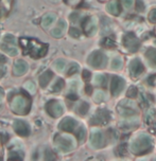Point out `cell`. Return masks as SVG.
<instances>
[{
    "label": "cell",
    "mask_w": 156,
    "mask_h": 161,
    "mask_svg": "<svg viewBox=\"0 0 156 161\" xmlns=\"http://www.w3.org/2000/svg\"><path fill=\"white\" fill-rule=\"evenodd\" d=\"M20 44L22 45L24 49V52L29 53L33 57H41L44 56L47 52V46L37 43L36 40H31V39L21 38Z\"/></svg>",
    "instance_id": "1"
},
{
    "label": "cell",
    "mask_w": 156,
    "mask_h": 161,
    "mask_svg": "<svg viewBox=\"0 0 156 161\" xmlns=\"http://www.w3.org/2000/svg\"><path fill=\"white\" fill-rule=\"evenodd\" d=\"M1 49L10 55H15L17 53V50H16L15 47V39H14V37L12 35H7L5 37V40H3L2 45H1Z\"/></svg>",
    "instance_id": "2"
},
{
    "label": "cell",
    "mask_w": 156,
    "mask_h": 161,
    "mask_svg": "<svg viewBox=\"0 0 156 161\" xmlns=\"http://www.w3.org/2000/svg\"><path fill=\"white\" fill-rule=\"evenodd\" d=\"M150 146H151V140L147 137H143V139L137 140L132 144V150L133 152L138 153L141 150H147V148Z\"/></svg>",
    "instance_id": "3"
},
{
    "label": "cell",
    "mask_w": 156,
    "mask_h": 161,
    "mask_svg": "<svg viewBox=\"0 0 156 161\" xmlns=\"http://www.w3.org/2000/svg\"><path fill=\"white\" fill-rule=\"evenodd\" d=\"M47 110L52 117H59L63 112V108L61 107V105L55 101H51L47 104Z\"/></svg>",
    "instance_id": "4"
},
{
    "label": "cell",
    "mask_w": 156,
    "mask_h": 161,
    "mask_svg": "<svg viewBox=\"0 0 156 161\" xmlns=\"http://www.w3.org/2000/svg\"><path fill=\"white\" fill-rule=\"evenodd\" d=\"M123 86H124L123 80L118 77V76H114L113 80H112V92H113L114 96H117L121 91Z\"/></svg>",
    "instance_id": "5"
},
{
    "label": "cell",
    "mask_w": 156,
    "mask_h": 161,
    "mask_svg": "<svg viewBox=\"0 0 156 161\" xmlns=\"http://www.w3.org/2000/svg\"><path fill=\"white\" fill-rule=\"evenodd\" d=\"M57 145L62 150H69L72 147V141L69 138L59 137V139H57Z\"/></svg>",
    "instance_id": "6"
},
{
    "label": "cell",
    "mask_w": 156,
    "mask_h": 161,
    "mask_svg": "<svg viewBox=\"0 0 156 161\" xmlns=\"http://www.w3.org/2000/svg\"><path fill=\"white\" fill-rule=\"evenodd\" d=\"M90 64L95 67H101L103 64H105V56L102 53L96 52L95 54H93V56L89 59Z\"/></svg>",
    "instance_id": "7"
},
{
    "label": "cell",
    "mask_w": 156,
    "mask_h": 161,
    "mask_svg": "<svg viewBox=\"0 0 156 161\" xmlns=\"http://www.w3.org/2000/svg\"><path fill=\"white\" fill-rule=\"evenodd\" d=\"M104 143V139H103V134L101 131H95L91 135V144H93L95 147H100L102 146Z\"/></svg>",
    "instance_id": "8"
},
{
    "label": "cell",
    "mask_w": 156,
    "mask_h": 161,
    "mask_svg": "<svg viewBox=\"0 0 156 161\" xmlns=\"http://www.w3.org/2000/svg\"><path fill=\"white\" fill-rule=\"evenodd\" d=\"M14 128H15V131H17L19 135H21V136L29 135L28 125H27L24 122H22V121H16L15 125H14Z\"/></svg>",
    "instance_id": "9"
},
{
    "label": "cell",
    "mask_w": 156,
    "mask_h": 161,
    "mask_svg": "<svg viewBox=\"0 0 156 161\" xmlns=\"http://www.w3.org/2000/svg\"><path fill=\"white\" fill-rule=\"evenodd\" d=\"M76 121L72 119H70V118H67V119H65L63 121V122L61 123V128L63 129V131H73V128L76 127Z\"/></svg>",
    "instance_id": "10"
},
{
    "label": "cell",
    "mask_w": 156,
    "mask_h": 161,
    "mask_svg": "<svg viewBox=\"0 0 156 161\" xmlns=\"http://www.w3.org/2000/svg\"><path fill=\"white\" fill-rule=\"evenodd\" d=\"M24 99L20 98H16L13 101V109L16 112H24Z\"/></svg>",
    "instance_id": "11"
},
{
    "label": "cell",
    "mask_w": 156,
    "mask_h": 161,
    "mask_svg": "<svg viewBox=\"0 0 156 161\" xmlns=\"http://www.w3.org/2000/svg\"><path fill=\"white\" fill-rule=\"evenodd\" d=\"M27 70V64L24 61H17L14 65V74L20 75Z\"/></svg>",
    "instance_id": "12"
},
{
    "label": "cell",
    "mask_w": 156,
    "mask_h": 161,
    "mask_svg": "<svg viewBox=\"0 0 156 161\" xmlns=\"http://www.w3.org/2000/svg\"><path fill=\"white\" fill-rule=\"evenodd\" d=\"M131 71H132L133 75H139L141 74V72L143 71V66L140 64V62L138 61H134L131 64Z\"/></svg>",
    "instance_id": "13"
},
{
    "label": "cell",
    "mask_w": 156,
    "mask_h": 161,
    "mask_svg": "<svg viewBox=\"0 0 156 161\" xmlns=\"http://www.w3.org/2000/svg\"><path fill=\"white\" fill-rule=\"evenodd\" d=\"M125 45L128 49L134 51V50H136V47H137V45H138V42H137V39L131 34L125 37Z\"/></svg>",
    "instance_id": "14"
},
{
    "label": "cell",
    "mask_w": 156,
    "mask_h": 161,
    "mask_svg": "<svg viewBox=\"0 0 156 161\" xmlns=\"http://www.w3.org/2000/svg\"><path fill=\"white\" fill-rule=\"evenodd\" d=\"M84 30L86 33L88 34H93L96 30V22L93 18H90V19H87L86 22L84 24Z\"/></svg>",
    "instance_id": "15"
},
{
    "label": "cell",
    "mask_w": 156,
    "mask_h": 161,
    "mask_svg": "<svg viewBox=\"0 0 156 161\" xmlns=\"http://www.w3.org/2000/svg\"><path fill=\"white\" fill-rule=\"evenodd\" d=\"M51 76H52L51 72H46V73H44L43 75L41 76L39 80H41V87H45V86L47 85L48 82H49V80L51 78Z\"/></svg>",
    "instance_id": "16"
},
{
    "label": "cell",
    "mask_w": 156,
    "mask_h": 161,
    "mask_svg": "<svg viewBox=\"0 0 156 161\" xmlns=\"http://www.w3.org/2000/svg\"><path fill=\"white\" fill-rule=\"evenodd\" d=\"M55 19V16L53 14H48V15L44 16L43 18V26L44 27H48L52 24V22L54 21Z\"/></svg>",
    "instance_id": "17"
},
{
    "label": "cell",
    "mask_w": 156,
    "mask_h": 161,
    "mask_svg": "<svg viewBox=\"0 0 156 161\" xmlns=\"http://www.w3.org/2000/svg\"><path fill=\"white\" fill-rule=\"evenodd\" d=\"M107 10H109L111 13L117 15V14L119 13V11H120V8H119V5H118L117 1H113V2H111L109 5V7H107Z\"/></svg>",
    "instance_id": "18"
},
{
    "label": "cell",
    "mask_w": 156,
    "mask_h": 161,
    "mask_svg": "<svg viewBox=\"0 0 156 161\" xmlns=\"http://www.w3.org/2000/svg\"><path fill=\"white\" fill-rule=\"evenodd\" d=\"M121 66H122L121 58H119V57H116V58L113 59V62H112V67H113L114 69H119Z\"/></svg>",
    "instance_id": "19"
},
{
    "label": "cell",
    "mask_w": 156,
    "mask_h": 161,
    "mask_svg": "<svg viewBox=\"0 0 156 161\" xmlns=\"http://www.w3.org/2000/svg\"><path fill=\"white\" fill-rule=\"evenodd\" d=\"M63 86H64L63 80H57V83H55V85L52 87V90H53V91H60V90L63 88Z\"/></svg>",
    "instance_id": "20"
},
{
    "label": "cell",
    "mask_w": 156,
    "mask_h": 161,
    "mask_svg": "<svg viewBox=\"0 0 156 161\" xmlns=\"http://www.w3.org/2000/svg\"><path fill=\"white\" fill-rule=\"evenodd\" d=\"M87 110H88V104H86V103H82L80 106V109H79V112L84 115Z\"/></svg>",
    "instance_id": "21"
},
{
    "label": "cell",
    "mask_w": 156,
    "mask_h": 161,
    "mask_svg": "<svg viewBox=\"0 0 156 161\" xmlns=\"http://www.w3.org/2000/svg\"><path fill=\"white\" fill-rule=\"evenodd\" d=\"M62 34H63V29H60V28H57V29H54V30L52 31V35L53 36H55V37H60V36H62Z\"/></svg>",
    "instance_id": "22"
},
{
    "label": "cell",
    "mask_w": 156,
    "mask_h": 161,
    "mask_svg": "<svg viewBox=\"0 0 156 161\" xmlns=\"http://www.w3.org/2000/svg\"><path fill=\"white\" fill-rule=\"evenodd\" d=\"M104 99V93L102 91H97L95 93V100L97 101V102H100V101H102Z\"/></svg>",
    "instance_id": "23"
},
{
    "label": "cell",
    "mask_w": 156,
    "mask_h": 161,
    "mask_svg": "<svg viewBox=\"0 0 156 161\" xmlns=\"http://www.w3.org/2000/svg\"><path fill=\"white\" fill-rule=\"evenodd\" d=\"M148 55H149L150 58H151L152 61H153V63L156 64V50H151V51H149Z\"/></svg>",
    "instance_id": "24"
},
{
    "label": "cell",
    "mask_w": 156,
    "mask_h": 161,
    "mask_svg": "<svg viewBox=\"0 0 156 161\" xmlns=\"http://www.w3.org/2000/svg\"><path fill=\"white\" fill-rule=\"evenodd\" d=\"M64 67H65V62L62 61V59H60V61L57 62V68L59 70H63Z\"/></svg>",
    "instance_id": "25"
},
{
    "label": "cell",
    "mask_w": 156,
    "mask_h": 161,
    "mask_svg": "<svg viewBox=\"0 0 156 161\" xmlns=\"http://www.w3.org/2000/svg\"><path fill=\"white\" fill-rule=\"evenodd\" d=\"M95 80L97 82L98 84H101L102 82H105V78H104V76L103 75H96V77H95Z\"/></svg>",
    "instance_id": "26"
},
{
    "label": "cell",
    "mask_w": 156,
    "mask_h": 161,
    "mask_svg": "<svg viewBox=\"0 0 156 161\" xmlns=\"http://www.w3.org/2000/svg\"><path fill=\"white\" fill-rule=\"evenodd\" d=\"M79 70V67L76 65H72L71 68L69 69V71H68V74H73L74 72H76Z\"/></svg>",
    "instance_id": "27"
},
{
    "label": "cell",
    "mask_w": 156,
    "mask_h": 161,
    "mask_svg": "<svg viewBox=\"0 0 156 161\" xmlns=\"http://www.w3.org/2000/svg\"><path fill=\"white\" fill-rule=\"evenodd\" d=\"M85 136V131L83 128H80V131H78V137H79V140H82L83 138H84Z\"/></svg>",
    "instance_id": "28"
},
{
    "label": "cell",
    "mask_w": 156,
    "mask_h": 161,
    "mask_svg": "<svg viewBox=\"0 0 156 161\" xmlns=\"http://www.w3.org/2000/svg\"><path fill=\"white\" fill-rule=\"evenodd\" d=\"M133 3V0H123V5H125L126 8H130Z\"/></svg>",
    "instance_id": "29"
},
{
    "label": "cell",
    "mask_w": 156,
    "mask_h": 161,
    "mask_svg": "<svg viewBox=\"0 0 156 161\" xmlns=\"http://www.w3.org/2000/svg\"><path fill=\"white\" fill-rule=\"evenodd\" d=\"M70 34H71L72 36L78 37L79 35H80V33H79V31H78V30H76V29H72V30L70 31Z\"/></svg>",
    "instance_id": "30"
},
{
    "label": "cell",
    "mask_w": 156,
    "mask_h": 161,
    "mask_svg": "<svg viewBox=\"0 0 156 161\" xmlns=\"http://www.w3.org/2000/svg\"><path fill=\"white\" fill-rule=\"evenodd\" d=\"M135 94H136V90H135V88H132V91H128V96H130V98H132V96H134Z\"/></svg>",
    "instance_id": "31"
}]
</instances>
